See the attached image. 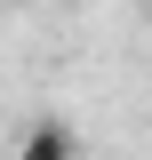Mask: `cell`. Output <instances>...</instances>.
I'll list each match as a JSON object with an SVG mask.
<instances>
[{"label":"cell","instance_id":"obj_3","mask_svg":"<svg viewBox=\"0 0 152 160\" xmlns=\"http://www.w3.org/2000/svg\"><path fill=\"white\" fill-rule=\"evenodd\" d=\"M64 8H88V0H64Z\"/></svg>","mask_w":152,"mask_h":160},{"label":"cell","instance_id":"obj_2","mask_svg":"<svg viewBox=\"0 0 152 160\" xmlns=\"http://www.w3.org/2000/svg\"><path fill=\"white\" fill-rule=\"evenodd\" d=\"M0 8H32V0H0Z\"/></svg>","mask_w":152,"mask_h":160},{"label":"cell","instance_id":"obj_4","mask_svg":"<svg viewBox=\"0 0 152 160\" xmlns=\"http://www.w3.org/2000/svg\"><path fill=\"white\" fill-rule=\"evenodd\" d=\"M144 16H152V0H144Z\"/></svg>","mask_w":152,"mask_h":160},{"label":"cell","instance_id":"obj_1","mask_svg":"<svg viewBox=\"0 0 152 160\" xmlns=\"http://www.w3.org/2000/svg\"><path fill=\"white\" fill-rule=\"evenodd\" d=\"M8 160H80V136H72V120H56V112H40L32 128L16 136V152Z\"/></svg>","mask_w":152,"mask_h":160}]
</instances>
